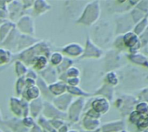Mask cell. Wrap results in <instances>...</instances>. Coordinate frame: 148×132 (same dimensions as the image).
<instances>
[{
    "label": "cell",
    "mask_w": 148,
    "mask_h": 132,
    "mask_svg": "<svg viewBox=\"0 0 148 132\" xmlns=\"http://www.w3.org/2000/svg\"><path fill=\"white\" fill-rule=\"evenodd\" d=\"M9 107L11 112L13 114L15 117H18V118L23 117V110H22L20 97H11L9 99Z\"/></svg>",
    "instance_id": "obj_15"
},
{
    "label": "cell",
    "mask_w": 148,
    "mask_h": 132,
    "mask_svg": "<svg viewBox=\"0 0 148 132\" xmlns=\"http://www.w3.org/2000/svg\"><path fill=\"white\" fill-rule=\"evenodd\" d=\"M48 65H49V58L46 57L45 56H38L34 59L31 68L38 73L43 70H45Z\"/></svg>",
    "instance_id": "obj_19"
},
{
    "label": "cell",
    "mask_w": 148,
    "mask_h": 132,
    "mask_svg": "<svg viewBox=\"0 0 148 132\" xmlns=\"http://www.w3.org/2000/svg\"><path fill=\"white\" fill-rule=\"evenodd\" d=\"M16 29L20 32V34L35 36L36 26L34 18L30 14L23 15L16 22Z\"/></svg>",
    "instance_id": "obj_2"
},
{
    "label": "cell",
    "mask_w": 148,
    "mask_h": 132,
    "mask_svg": "<svg viewBox=\"0 0 148 132\" xmlns=\"http://www.w3.org/2000/svg\"><path fill=\"white\" fill-rule=\"evenodd\" d=\"M49 121H50V123L51 124V126L53 127V129H55L56 130H58L64 123H66L65 120H63V119H51V120H49Z\"/></svg>",
    "instance_id": "obj_32"
},
{
    "label": "cell",
    "mask_w": 148,
    "mask_h": 132,
    "mask_svg": "<svg viewBox=\"0 0 148 132\" xmlns=\"http://www.w3.org/2000/svg\"><path fill=\"white\" fill-rule=\"evenodd\" d=\"M8 19L16 24V22L23 16L25 15L23 11L22 0H11L7 6Z\"/></svg>",
    "instance_id": "obj_5"
},
{
    "label": "cell",
    "mask_w": 148,
    "mask_h": 132,
    "mask_svg": "<svg viewBox=\"0 0 148 132\" xmlns=\"http://www.w3.org/2000/svg\"><path fill=\"white\" fill-rule=\"evenodd\" d=\"M20 32L16 29V27L10 32V34L6 37V38L0 44L1 47L11 50L13 54H16L17 47L18 44V40L20 37Z\"/></svg>",
    "instance_id": "obj_7"
},
{
    "label": "cell",
    "mask_w": 148,
    "mask_h": 132,
    "mask_svg": "<svg viewBox=\"0 0 148 132\" xmlns=\"http://www.w3.org/2000/svg\"><path fill=\"white\" fill-rule=\"evenodd\" d=\"M73 100H74L73 97L66 92V93L60 95L58 97H55L52 99L51 103L58 110H59L62 112L66 113Z\"/></svg>",
    "instance_id": "obj_9"
},
{
    "label": "cell",
    "mask_w": 148,
    "mask_h": 132,
    "mask_svg": "<svg viewBox=\"0 0 148 132\" xmlns=\"http://www.w3.org/2000/svg\"><path fill=\"white\" fill-rule=\"evenodd\" d=\"M43 132H47V131H45V130H43Z\"/></svg>",
    "instance_id": "obj_45"
},
{
    "label": "cell",
    "mask_w": 148,
    "mask_h": 132,
    "mask_svg": "<svg viewBox=\"0 0 148 132\" xmlns=\"http://www.w3.org/2000/svg\"><path fill=\"white\" fill-rule=\"evenodd\" d=\"M15 27L16 24L10 20H6L5 22L0 24V44L6 38V37Z\"/></svg>",
    "instance_id": "obj_21"
},
{
    "label": "cell",
    "mask_w": 148,
    "mask_h": 132,
    "mask_svg": "<svg viewBox=\"0 0 148 132\" xmlns=\"http://www.w3.org/2000/svg\"><path fill=\"white\" fill-rule=\"evenodd\" d=\"M0 132H5V131H3V130H2L1 129H0Z\"/></svg>",
    "instance_id": "obj_44"
},
{
    "label": "cell",
    "mask_w": 148,
    "mask_h": 132,
    "mask_svg": "<svg viewBox=\"0 0 148 132\" xmlns=\"http://www.w3.org/2000/svg\"><path fill=\"white\" fill-rule=\"evenodd\" d=\"M36 85L38 86V88L40 90L41 93V97L45 100V101H48V102H51L52 99L54 98V97L51 94L50 90H49V85L42 79L38 77V78L37 79L36 82Z\"/></svg>",
    "instance_id": "obj_16"
},
{
    "label": "cell",
    "mask_w": 148,
    "mask_h": 132,
    "mask_svg": "<svg viewBox=\"0 0 148 132\" xmlns=\"http://www.w3.org/2000/svg\"><path fill=\"white\" fill-rule=\"evenodd\" d=\"M10 1H7V0H0V10H4V11H7V6Z\"/></svg>",
    "instance_id": "obj_38"
},
{
    "label": "cell",
    "mask_w": 148,
    "mask_h": 132,
    "mask_svg": "<svg viewBox=\"0 0 148 132\" xmlns=\"http://www.w3.org/2000/svg\"><path fill=\"white\" fill-rule=\"evenodd\" d=\"M29 132H43V129H41V127L39 125H38L36 123L32 129H29Z\"/></svg>",
    "instance_id": "obj_39"
},
{
    "label": "cell",
    "mask_w": 148,
    "mask_h": 132,
    "mask_svg": "<svg viewBox=\"0 0 148 132\" xmlns=\"http://www.w3.org/2000/svg\"><path fill=\"white\" fill-rule=\"evenodd\" d=\"M51 44L50 41L46 39H40L37 44H35L33 46L30 47L29 49L18 53L14 54L13 56V61L19 60L23 62L27 67L31 68V66L34 61V59L38 56H45L46 57H50L51 54Z\"/></svg>",
    "instance_id": "obj_1"
},
{
    "label": "cell",
    "mask_w": 148,
    "mask_h": 132,
    "mask_svg": "<svg viewBox=\"0 0 148 132\" xmlns=\"http://www.w3.org/2000/svg\"><path fill=\"white\" fill-rule=\"evenodd\" d=\"M73 60L71 58H69V57H66L64 56L62 63L58 66V67H56V70L58 71V76L61 75V74H64L71 67H72L73 65Z\"/></svg>",
    "instance_id": "obj_24"
},
{
    "label": "cell",
    "mask_w": 148,
    "mask_h": 132,
    "mask_svg": "<svg viewBox=\"0 0 148 132\" xmlns=\"http://www.w3.org/2000/svg\"><path fill=\"white\" fill-rule=\"evenodd\" d=\"M38 77L42 78L48 85L58 81V74L56 68L50 64L45 70L38 72Z\"/></svg>",
    "instance_id": "obj_13"
},
{
    "label": "cell",
    "mask_w": 148,
    "mask_h": 132,
    "mask_svg": "<svg viewBox=\"0 0 148 132\" xmlns=\"http://www.w3.org/2000/svg\"><path fill=\"white\" fill-rule=\"evenodd\" d=\"M64 57V56L60 51H52L49 57V64L56 68L62 63Z\"/></svg>",
    "instance_id": "obj_26"
},
{
    "label": "cell",
    "mask_w": 148,
    "mask_h": 132,
    "mask_svg": "<svg viewBox=\"0 0 148 132\" xmlns=\"http://www.w3.org/2000/svg\"><path fill=\"white\" fill-rule=\"evenodd\" d=\"M21 97L23 99H25V101L30 103V102H32L33 100L40 98L41 97V93H40V90L38 88V86L35 85V86L31 87V88H26L25 90V91L23 92Z\"/></svg>",
    "instance_id": "obj_18"
},
{
    "label": "cell",
    "mask_w": 148,
    "mask_h": 132,
    "mask_svg": "<svg viewBox=\"0 0 148 132\" xmlns=\"http://www.w3.org/2000/svg\"><path fill=\"white\" fill-rule=\"evenodd\" d=\"M21 101V106H22V110H23V117L27 116L30 115V108H29V102L25 101L22 97H20Z\"/></svg>",
    "instance_id": "obj_31"
},
{
    "label": "cell",
    "mask_w": 148,
    "mask_h": 132,
    "mask_svg": "<svg viewBox=\"0 0 148 132\" xmlns=\"http://www.w3.org/2000/svg\"><path fill=\"white\" fill-rule=\"evenodd\" d=\"M29 108H30V116L37 120V118L42 115V111L44 108V99L40 97L30 102Z\"/></svg>",
    "instance_id": "obj_14"
},
{
    "label": "cell",
    "mask_w": 148,
    "mask_h": 132,
    "mask_svg": "<svg viewBox=\"0 0 148 132\" xmlns=\"http://www.w3.org/2000/svg\"><path fill=\"white\" fill-rule=\"evenodd\" d=\"M49 90L54 97H58L67 92V84L64 82L58 80L49 85Z\"/></svg>",
    "instance_id": "obj_17"
},
{
    "label": "cell",
    "mask_w": 148,
    "mask_h": 132,
    "mask_svg": "<svg viewBox=\"0 0 148 132\" xmlns=\"http://www.w3.org/2000/svg\"><path fill=\"white\" fill-rule=\"evenodd\" d=\"M0 124L7 128L10 132H29V129L25 128L22 122V118L18 117H10L8 119L3 120Z\"/></svg>",
    "instance_id": "obj_8"
},
{
    "label": "cell",
    "mask_w": 148,
    "mask_h": 132,
    "mask_svg": "<svg viewBox=\"0 0 148 132\" xmlns=\"http://www.w3.org/2000/svg\"><path fill=\"white\" fill-rule=\"evenodd\" d=\"M79 83H80L79 78H68L66 80L67 86H71V87H77L79 86Z\"/></svg>",
    "instance_id": "obj_34"
},
{
    "label": "cell",
    "mask_w": 148,
    "mask_h": 132,
    "mask_svg": "<svg viewBox=\"0 0 148 132\" xmlns=\"http://www.w3.org/2000/svg\"><path fill=\"white\" fill-rule=\"evenodd\" d=\"M70 129H69V125L67 123H64L60 129H58L57 130V132H69Z\"/></svg>",
    "instance_id": "obj_40"
},
{
    "label": "cell",
    "mask_w": 148,
    "mask_h": 132,
    "mask_svg": "<svg viewBox=\"0 0 148 132\" xmlns=\"http://www.w3.org/2000/svg\"><path fill=\"white\" fill-rule=\"evenodd\" d=\"M26 78H32V79H34V80H37L38 78V73L37 71H35L32 68H29L28 71H27V74L25 75Z\"/></svg>",
    "instance_id": "obj_35"
},
{
    "label": "cell",
    "mask_w": 148,
    "mask_h": 132,
    "mask_svg": "<svg viewBox=\"0 0 148 132\" xmlns=\"http://www.w3.org/2000/svg\"><path fill=\"white\" fill-rule=\"evenodd\" d=\"M67 93H69L71 96L74 97H87L89 96V94L86 93L84 90H82L79 86L77 87H71V86H67Z\"/></svg>",
    "instance_id": "obj_29"
},
{
    "label": "cell",
    "mask_w": 148,
    "mask_h": 132,
    "mask_svg": "<svg viewBox=\"0 0 148 132\" xmlns=\"http://www.w3.org/2000/svg\"><path fill=\"white\" fill-rule=\"evenodd\" d=\"M26 89L25 87V78H17L15 84H14V90H15V94L16 97H21L23 92Z\"/></svg>",
    "instance_id": "obj_27"
},
{
    "label": "cell",
    "mask_w": 148,
    "mask_h": 132,
    "mask_svg": "<svg viewBox=\"0 0 148 132\" xmlns=\"http://www.w3.org/2000/svg\"><path fill=\"white\" fill-rule=\"evenodd\" d=\"M84 51L83 47L79 44L76 43H71L66 44L61 49V53L64 56L72 58V57H78L79 56H82Z\"/></svg>",
    "instance_id": "obj_11"
},
{
    "label": "cell",
    "mask_w": 148,
    "mask_h": 132,
    "mask_svg": "<svg viewBox=\"0 0 148 132\" xmlns=\"http://www.w3.org/2000/svg\"><path fill=\"white\" fill-rule=\"evenodd\" d=\"M25 78V87L26 88H31V87H33L36 85V82L37 80H34V79H32V78Z\"/></svg>",
    "instance_id": "obj_37"
},
{
    "label": "cell",
    "mask_w": 148,
    "mask_h": 132,
    "mask_svg": "<svg viewBox=\"0 0 148 132\" xmlns=\"http://www.w3.org/2000/svg\"><path fill=\"white\" fill-rule=\"evenodd\" d=\"M3 121V117H2V112L1 110H0V122H1Z\"/></svg>",
    "instance_id": "obj_41"
},
{
    "label": "cell",
    "mask_w": 148,
    "mask_h": 132,
    "mask_svg": "<svg viewBox=\"0 0 148 132\" xmlns=\"http://www.w3.org/2000/svg\"><path fill=\"white\" fill-rule=\"evenodd\" d=\"M98 17V6L96 4H89L84 10L82 15L77 20V24L84 25H91Z\"/></svg>",
    "instance_id": "obj_4"
},
{
    "label": "cell",
    "mask_w": 148,
    "mask_h": 132,
    "mask_svg": "<svg viewBox=\"0 0 148 132\" xmlns=\"http://www.w3.org/2000/svg\"><path fill=\"white\" fill-rule=\"evenodd\" d=\"M97 124H98V122L95 119L88 117L86 116L82 120V126L87 131H92L95 129V128L97 127Z\"/></svg>",
    "instance_id": "obj_28"
},
{
    "label": "cell",
    "mask_w": 148,
    "mask_h": 132,
    "mask_svg": "<svg viewBox=\"0 0 148 132\" xmlns=\"http://www.w3.org/2000/svg\"><path fill=\"white\" fill-rule=\"evenodd\" d=\"M13 66H14V73L17 77L18 78H25V75L27 74V71L29 70V67L21 61L19 60H15L13 61Z\"/></svg>",
    "instance_id": "obj_22"
},
{
    "label": "cell",
    "mask_w": 148,
    "mask_h": 132,
    "mask_svg": "<svg viewBox=\"0 0 148 132\" xmlns=\"http://www.w3.org/2000/svg\"><path fill=\"white\" fill-rule=\"evenodd\" d=\"M14 54L3 47H0V67H6L12 63Z\"/></svg>",
    "instance_id": "obj_20"
},
{
    "label": "cell",
    "mask_w": 148,
    "mask_h": 132,
    "mask_svg": "<svg viewBox=\"0 0 148 132\" xmlns=\"http://www.w3.org/2000/svg\"><path fill=\"white\" fill-rule=\"evenodd\" d=\"M80 132H93V131H87V130H83V131H80Z\"/></svg>",
    "instance_id": "obj_43"
},
{
    "label": "cell",
    "mask_w": 148,
    "mask_h": 132,
    "mask_svg": "<svg viewBox=\"0 0 148 132\" xmlns=\"http://www.w3.org/2000/svg\"><path fill=\"white\" fill-rule=\"evenodd\" d=\"M22 122L24 124V126L25 128H27L28 129H32L37 122H36V119L33 118L32 116H31L30 115L25 117H22Z\"/></svg>",
    "instance_id": "obj_30"
},
{
    "label": "cell",
    "mask_w": 148,
    "mask_h": 132,
    "mask_svg": "<svg viewBox=\"0 0 148 132\" xmlns=\"http://www.w3.org/2000/svg\"><path fill=\"white\" fill-rule=\"evenodd\" d=\"M22 4H23V11L25 14H28L27 11L32 10L34 4V0H22Z\"/></svg>",
    "instance_id": "obj_33"
},
{
    "label": "cell",
    "mask_w": 148,
    "mask_h": 132,
    "mask_svg": "<svg viewBox=\"0 0 148 132\" xmlns=\"http://www.w3.org/2000/svg\"><path fill=\"white\" fill-rule=\"evenodd\" d=\"M8 19V12L7 11H4V10H0V24H3L4 22H5Z\"/></svg>",
    "instance_id": "obj_36"
},
{
    "label": "cell",
    "mask_w": 148,
    "mask_h": 132,
    "mask_svg": "<svg viewBox=\"0 0 148 132\" xmlns=\"http://www.w3.org/2000/svg\"><path fill=\"white\" fill-rule=\"evenodd\" d=\"M6 132H10V131H8V130H7V131H6Z\"/></svg>",
    "instance_id": "obj_46"
},
{
    "label": "cell",
    "mask_w": 148,
    "mask_h": 132,
    "mask_svg": "<svg viewBox=\"0 0 148 132\" xmlns=\"http://www.w3.org/2000/svg\"><path fill=\"white\" fill-rule=\"evenodd\" d=\"M85 105V99L84 97H79L75 100H73L72 103H71L67 112V120L70 122H77L81 116V113L83 111Z\"/></svg>",
    "instance_id": "obj_3"
},
{
    "label": "cell",
    "mask_w": 148,
    "mask_h": 132,
    "mask_svg": "<svg viewBox=\"0 0 148 132\" xmlns=\"http://www.w3.org/2000/svg\"><path fill=\"white\" fill-rule=\"evenodd\" d=\"M36 122L38 125H39L41 127V129L43 130H45L47 132H57V130L55 129H53V127L50 123V121L47 118H45V116H43L42 115L37 118Z\"/></svg>",
    "instance_id": "obj_25"
},
{
    "label": "cell",
    "mask_w": 148,
    "mask_h": 132,
    "mask_svg": "<svg viewBox=\"0 0 148 132\" xmlns=\"http://www.w3.org/2000/svg\"><path fill=\"white\" fill-rule=\"evenodd\" d=\"M51 10V5L45 0H34L33 6L30 15L34 18H38Z\"/></svg>",
    "instance_id": "obj_10"
},
{
    "label": "cell",
    "mask_w": 148,
    "mask_h": 132,
    "mask_svg": "<svg viewBox=\"0 0 148 132\" xmlns=\"http://www.w3.org/2000/svg\"><path fill=\"white\" fill-rule=\"evenodd\" d=\"M42 116L47 118L48 120L51 119H63L65 120L67 119L66 113L60 111L58 110L51 102L45 101L44 100V108L42 111Z\"/></svg>",
    "instance_id": "obj_6"
},
{
    "label": "cell",
    "mask_w": 148,
    "mask_h": 132,
    "mask_svg": "<svg viewBox=\"0 0 148 132\" xmlns=\"http://www.w3.org/2000/svg\"><path fill=\"white\" fill-rule=\"evenodd\" d=\"M98 50L96 49V47L92 44V42L87 39L86 41V49L83 51V54L81 56V58L84 57H95L98 56Z\"/></svg>",
    "instance_id": "obj_23"
},
{
    "label": "cell",
    "mask_w": 148,
    "mask_h": 132,
    "mask_svg": "<svg viewBox=\"0 0 148 132\" xmlns=\"http://www.w3.org/2000/svg\"><path fill=\"white\" fill-rule=\"evenodd\" d=\"M39 40H40V38L36 37L35 36H29V35L21 34L19 40H18L16 54L20 53V52L29 49L30 47H32L35 44H37Z\"/></svg>",
    "instance_id": "obj_12"
},
{
    "label": "cell",
    "mask_w": 148,
    "mask_h": 132,
    "mask_svg": "<svg viewBox=\"0 0 148 132\" xmlns=\"http://www.w3.org/2000/svg\"><path fill=\"white\" fill-rule=\"evenodd\" d=\"M69 132H79L77 130H74V129H71V130H69Z\"/></svg>",
    "instance_id": "obj_42"
}]
</instances>
